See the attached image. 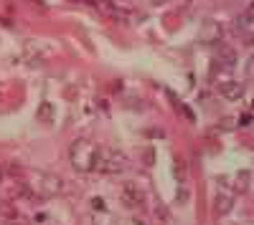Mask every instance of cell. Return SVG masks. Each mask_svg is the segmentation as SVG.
<instances>
[{"instance_id": "obj_4", "label": "cell", "mask_w": 254, "mask_h": 225, "mask_svg": "<svg viewBox=\"0 0 254 225\" xmlns=\"http://www.w3.org/2000/svg\"><path fill=\"white\" fill-rule=\"evenodd\" d=\"M237 28H239V33H241V36H244V33L249 36V33H252V8H247V15H241V18H239Z\"/></svg>"}, {"instance_id": "obj_2", "label": "cell", "mask_w": 254, "mask_h": 225, "mask_svg": "<svg viewBox=\"0 0 254 225\" xmlns=\"http://www.w3.org/2000/svg\"><path fill=\"white\" fill-rule=\"evenodd\" d=\"M122 200L130 208H137V205H142V200H145V190L135 182H125L122 185Z\"/></svg>"}, {"instance_id": "obj_5", "label": "cell", "mask_w": 254, "mask_h": 225, "mask_svg": "<svg viewBox=\"0 0 254 225\" xmlns=\"http://www.w3.org/2000/svg\"><path fill=\"white\" fill-rule=\"evenodd\" d=\"M221 91L229 96V99H239L241 96V91H244V89H241L239 84H231V81H224L221 84Z\"/></svg>"}, {"instance_id": "obj_6", "label": "cell", "mask_w": 254, "mask_h": 225, "mask_svg": "<svg viewBox=\"0 0 254 225\" xmlns=\"http://www.w3.org/2000/svg\"><path fill=\"white\" fill-rule=\"evenodd\" d=\"M0 212H5V218H16V208L8 202H0Z\"/></svg>"}, {"instance_id": "obj_3", "label": "cell", "mask_w": 254, "mask_h": 225, "mask_svg": "<svg viewBox=\"0 0 254 225\" xmlns=\"http://www.w3.org/2000/svg\"><path fill=\"white\" fill-rule=\"evenodd\" d=\"M226 63V69H231V66L237 63V53L231 51L229 46H216V53H214V66H221Z\"/></svg>"}, {"instance_id": "obj_1", "label": "cell", "mask_w": 254, "mask_h": 225, "mask_svg": "<svg viewBox=\"0 0 254 225\" xmlns=\"http://www.w3.org/2000/svg\"><path fill=\"white\" fill-rule=\"evenodd\" d=\"M125 165H127V160L119 152H97L94 167H99L102 172H119Z\"/></svg>"}]
</instances>
